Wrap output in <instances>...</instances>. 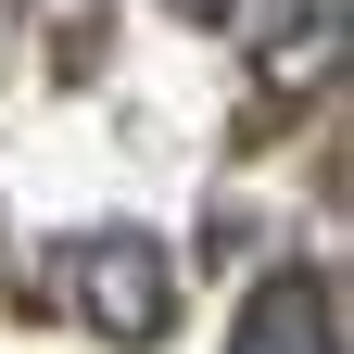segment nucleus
Segmentation results:
<instances>
[{
  "label": "nucleus",
  "instance_id": "f257e3e1",
  "mask_svg": "<svg viewBox=\"0 0 354 354\" xmlns=\"http://www.w3.org/2000/svg\"><path fill=\"white\" fill-rule=\"evenodd\" d=\"M76 304H88V329H102V342H165V317H177V266H165L140 228H114V241L76 253Z\"/></svg>",
  "mask_w": 354,
  "mask_h": 354
},
{
  "label": "nucleus",
  "instance_id": "f03ea898",
  "mask_svg": "<svg viewBox=\"0 0 354 354\" xmlns=\"http://www.w3.org/2000/svg\"><path fill=\"white\" fill-rule=\"evenodd\" d=\"M241 354H342V304H329L317 266L253 279V304H241Z\"/></svg>",
  "mask_w": 354,
  "mask_h": 354
},
{
  "label": "nucleus",
  "instance_id": "7ed1b4c3",
  "mask_svg": "<svg viewBox=\"0 0 354 354\" xmlns=\"http://www.w3.org/2000/svg\"><path fill=\"white\" fill-rule=\"evenodd\" d=\"M165 13H190V26H215V13H228V0H165Z\"/></svg>",
  "mask_w": 354,
  "mask_h": 354
}]
</instances>
